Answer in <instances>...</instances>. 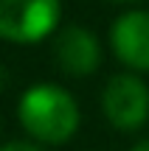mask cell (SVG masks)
Here are the masks:
<instances>
[{
	"instance_id": "6da1fadb",
	"label": "cell",
	"mask_w": 149,
	"mask_h": 151,
	"mask_svg": "<svg viewBox=\"0 0 149 151\" xmlns=\"http://www.w3.org/2000/svg\"><path fill=\"white\" fill-rule=\"evenodd\" d=\"M17 118L23 129L45 146H65L79 132L82 112L79 104L59 84H34L23 92L17 104Z\"/></svg>"
},
{
	"instance_id": "3957f363",
	"label": "cell",
	"mask_w": 149,
	"mask_h": 151,
	"mask_svg": "<svg viewBox=\"0 0 149 151\" xmlns=\"http://www.w3.org/2000/svg\"><path fill=\"white\" fill-rule=\"evenodd\" d=\"M101 112L118 132H138L149 120V84L138 73H116L101 92Z\"/></svg>"
},
{
	"instance_id": "8992f818",
	"label": "cell",
	"mask_w": 149,
	"mask_h": 151,
	"mask_svg": "<svg viewBox=\"0 0 149 151\" xmlns=\"http://www.w3.org/2000/svg\"><path fill=\"white\" fill-rule=\"evenodd\" d=\"M0 151H45V148H42V146H37V143L14 140V143H6V146H0Z\"/></svg>"
},
{
	"instance_id": "52a82bcc",
	"label": "cell",
	"mask_w": 149,
	"mask_h": 151,
	"mask_svg": "<svg viewBox=\"0 0 149 151\" xmlns=\"http://www.w3.org/2000/svg\"><path fill=\"white\" fill-rule=\"evenodd\" d=\"M129 151H149V137H144V140H138Z\"/></svg>"
},
{
	"instance_id": "5b68a950",
	"label": "cell",
	"mask_w": 149,
	"mask_h": 151,
	"mask_svg": "<svg viewBox=\"0 0 149 151\" xmlns=\"http://www.w3.org/2000/svg\"><path fill=\"white\" fill-rule=\"evenodd\" d=\"M54 59L65 76L87 78L101 65V42L84 25H65L56 31L54 39Z\"/></svg>"
},
{
	"instance_id": "7a4b0ae2",
	"label": "cell",
	"mask_w": 149,
	"mask_h": 151,
	"mask_svg": "<svg viewBox=\"0 0 149 151\" xmlns=\"http://www.w3.org/2000/svg\"><path fill=\"white\" fill-rule=\"evenodd\" d=\"M62 20V0H0V39L31 45L51 37Z\"/></svg>"
},
{
	"instance_id": "ba28073f",
	"label": "cell",
	"mask_w": 149,
	"mask_h": 151,
	"mask_svg": "<svg viewBox=\"0 0 149 151\" xmlns=\"http://www.w3.org/2000/svg\"><path fill=\"white\" fill-rule=\"evenodd\" d=\"M6 81H9V76H6V67L0 65V90H3V87H6Z\"/></svg>"
},
{
	"instance_id": "277c9868",
	"label": "cell",
	"mask_w": 149,
	"mask_h": 151,
	"mask_svg": "<svg viewBox=\"0 0 149 151\" xmlns=\"http://www.w3.org/2000/svg\"><path fill=\"white\" fill-rule=\"evenodd\" d=\"M110 48L129 73H149V9H127L113 20Z\"/></svg>"
},
{
	"instance_id": "9c48e42d",
	"label": "cell",
	"mask_w": 149,
	"mask_h": 151,
	"mask_svg": "<svg viewBox=\"0 0 149 151\" xmlns=\"http://www.w3.org/2000/svg\"><path fill=\"white\" fill-rule=\"evenodd\" d=\"M110 3H118V6H135V3H141V0H110Z\"/></svg>"
}]
</instances>
